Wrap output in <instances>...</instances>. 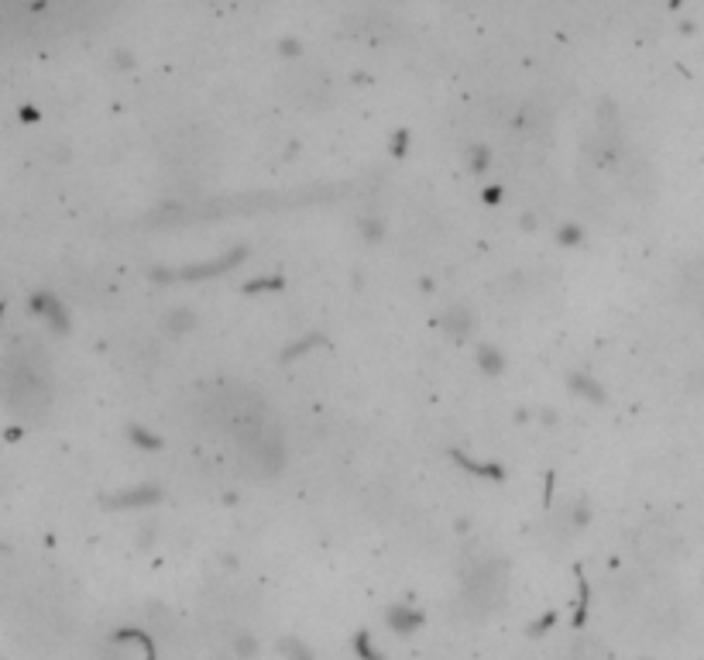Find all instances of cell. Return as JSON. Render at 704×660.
Segmentation results:
<instances>
[{
    "instance_id": "cell-1",
    "label": "cell",
    "mask_w": 704,
    "mask_h": 660,
    "mask_svg": "<svg viewBox=\"0 0 704 660\" xmlns=\"http://www.w3.org/2000/svg\"><path fill=\"white\" fill-rule=\"evenodd\" d=\"M49 399V385H45L38 368H31L28 361H14L7 368V403H11L14 413L42 416L49 410Z\"/></svg>"
},
{
    "instance_id": "cell-2",
    "label": "cell",
    "mask_w": 704,
    "mask_h": 660,
    "mask_svg": "<svg viewBox=\"0 0 704 660\" xmlns=\"http://www.w3.org/2000/svg\"><path fill=\"white\" fill-rule=\"evenodd\" d=\"M502 592H505V568L495 561H488L485 568L474 571V575L468 578V585H464V605L474 612H485L502 599Z\"/></svg>"
},
{
    "instance_id": "cell-3",
    "label": "cell",
    "mask_w": 704,
    "mask_h": 660,
    "mask_svg": "<svg viewBox=\"0 0 704 660\" xmlns=\"http://www.w3.org/2000/svg\"><path fill=\"white\" fill-rule=\"evenodd\" d=\"M636 554L646 564H663L674 557V537L663 523H650L636 533Z\"/></svg>"
},
{
    "instance_id": "cell-4",
    "label": "cell",
    "mask_w": 704,
    "mask_h": 660,
    "mask_svg": "<svg viewBox=\"0 0 704 660\" xmlns=\"http://www.w3.org/2000/svg\"><path fill=\"white\" fill-rule=\"evenodd\" d=\"M680 300H684L691 310H704V255L691 258V262L680 269Z\"/></svg>"
},
{
    "instance_id": "cell-5",
    "label": "cell",
    "mask_w": 704,
    "mask_h": 660,
    "mask_svg": "<svg viewBox=\"0 0 704 660\" xmlns=\"http://www.w3.org/2000/svg\"><path fill=\"white\" fill-rule=\"evenodd\" d=\"M567 660H608V650L595 636H574V643L567 647Z\"/></svg>"
},
{
    "instance_id": "cell-6",
    "label": "cell",
    "mask_w": 704,
    "mask_h": 660,
    "mask_svg": "<svg viewBox=\"0 0 704 660\" xmlns=\"http://www.w3.org/2000/svg\"><path fill=\"white\" fill-rule=\"evenodd\" d=\"M93 660H128L121 654V650H114V647H104V650H97V654H93Z\"/></svg>"
}]
</instances>
